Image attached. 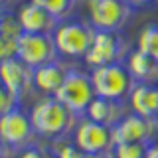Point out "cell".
<instances>
[{
  "label": "cell",
  "mask_w": 158,
  "mask_h": 158,
  "mask_svg": "<svg viewBox=\"0 0 158 158\" xmlns=\"http://www.w3.org/2000/svg\"><path fill=\"white\" fill-rule=\"evenodd\" d=\"M136 49H140L142 53L150 56L158 63V24H146L138 32Z\"/></svg>",
  "instance_id": "obj_19"
},
{
  "label": "cell",
  "mask_w": 158,
  "mask_h": 158,
  "mask_svg": "<svg viewBox=\"0 0 158 158\" xmlns=\"http://www.w3.org/2000/svg\"><path fill=\"white\" fill-rule=\"evenodd\" d=\"M26 65L36 69L49 61L59 59V52L56 48L52 34H28L24 32L18 40V56Z\"/></svg>",
  "instance_id": "obj_8"
},
{
  "label": "cell",
  "mask_w": 158,
  "mask_h": 158,
  "mask_svg": "<svg viewBox=\"0 0 158 158\" xmlns=\"http://www.w3.org/2000/svg\"><path fill=\"white\" fill-rule=\"evenodd\" d=\"M128 53V44L121 36V32H107V30H97L93 44L85 53V63L89 67H101V65H111V63H123L127 61Z\"/></svg>",
  "instance_id": "obj_4"
},
{
  "label": "cell",
  "mask_w": 158,
  "mask_h": 158,
  "mask_svg": "<svg viewBox=\"0 0 158 158\" xmlns=\"http://www.w3.org/2000/svg\"><path fill=\"white\" fill-rule=\"evenodd\" d=\"M127 115V107L125 101H113V99H105V97H95L91 101V105L87 107L85 115L91 121L103 123L107 127H115L125 118Z\"/></svg>",
  "instance_id": "obj_15"
},
{
  "label": "cell",
  "mask_w": 158,
  "mask_h": 158,
  "mask_svg": "<svg viewBox=\"0 0 158 158\" xmlns=\"http://www.w3.org/2000/svg\"><path fill=\"white\" fill-rule=\"evenodd\" d=\"M34 4H38V6L46 8L49 14H53L59 22L61 20H67L71 18L73 10L77 6V0H32Z\"/></svg>",
  "instance_id": "obj_20"
},
{
  "label": "cell",
  "mask_w": 158,
  "mask_h": 158,
  "mask_svg": "<svg viewBox=\"0 0 158 158\" xmlns=\"http://www.w3.org/2000/svg\"><path fill=\"white\" fill-rule=\"evenodd\" d=\"M30 118H32L34 131L38 136L46 138V140H53L59 136L73 135L81 117L73 113L67 105H63L59 99L44 97L32 107Z\"/></svg>",
  "instance_id": "obj_1"
},
{
  "label": "cell",
  "mask_w": 158,
  "mask_h": 158,
  "mask_svg": "<svg viewBox=\"0 0 158 158\" xmlns=\"http://www.w3.org/2000/svg\"><path fill=\"white\" fill-rule=\"evenodd\" d=\"M34 136H38V135L34 131L30 113H24L22 107L0 115V138H2V146H6L14 152H20L22 148L34 144Z\"/></svg>",
  "instance_id": "obj_7"
},
{
  "label": "cell",
  "mask_w": 158,
  "mask_h": 158,
  "mask_svg": "<svg viewBox=\"0 0 158 158\" xmlns=\"http://www.w3.org/2000/svg\"><path fill=\"white\" fill-rule=\"evenodd\" d=\"M18 20L22 24V30L28 34H53L59 20L49 14L46 8L34 4L32 0L18 8Z\"/></svg>",
  "instance_id": "obj_11"
},
{
  "label": "cell",
  "mask_w": 158,
  "mask_h": 158,
  "mask_svg": "<svg viewBox=\"0 0 158 158\" xmlns=\"http://www.w3.org/2000/svg\"><path fill=\"white\" fill-rule=\"evenodd\" d=\"M125 63L136 83H154L158 79V63L140 49H131Z\"/></svg>",
  "instance_id": "obj_17"
},
{
  "label": "cell",
  "mask_w": 158,
  "mask_h": 158,
  "mask_svg": "<svg viewBox=\"0 0 158 158\" xmlns=\"http://www.w3.org/2000/svg\"><path fill=\"white\" fill-rule=\"evenodd\" d=\"M132 12L135 8L127 0H87V20L95 30L121 32Z\"/></svg>",
  "instance_id": "obj_5"
},
{
  "label": "cell",
  "mask_w": 158,
  "mask_h": 158,
  "mask_svg": "<svg viewBox=\"0 0 158 158\" xmlns=\"http://www.w3.org/2000/svg\"><path fill=\"white\" fill-rule=\"evenodd\" d=\"M150 142H121L113 148L115 158H146L150 150Z\"/></svg>",
  "instance_id": "obj_21"
},
{
  "label": "cell",
  "mask_w": 158,
  "mask_h": 158,
  "mask_svg": "<svg viewBox=\"0 0 158 158\" xmlns=\"http://www.w3.org/2000/svg\"><path fill=\"white\" fill-rule=\"evenodd\" d=\"M14 2H18V0H0V6H2V10H10Z\"/></svg>",
  "instance_id": "obj_27"
},
{
  "label": "cell",
  "mask_w": 158,
  "mask_h": 158,
  "mask_svg": "<svg viewBox=\"0 0 158 158\" xmlns=\"http://www.w3.org/2000/svg\"><path fill=\"white\" fill-rule=\"evenodd\" d=\"M73 138L85 154H95V152H109L115 148V138H113V127H107L103 123L91 121L87 117H81L73 131Z\"/></svg>",
  "instance_id": "obj_9"
},
{
  "label": "cell",
  "mask_w": 158,
  "mask_h": 158,
  "mask_svg": "<svg viewBox=\"0 0 158 158\" xmlns=\"http://www.w3.org/2000/svg\"><path fill=\"white\" fill-rule=\"evenodd\" d=\"M158 136V117H140L136 113H127L118 125L113 127L115 144L121 142H150L154 144Z\"/></svg>",
  "instance_id": "obj_10"
},
{
  "label": "cell",
  "mask_w": 158,
  "mask_h": 158,
  "mask_svg": "<svg viewBox=\"0 0 158 158\" xmlns=\"http://www.w3.org/2000/svg\"><path fill=\"white\" fill-rule=\"evenodd\" d=\"M67 73H69V67L63 65L61 59L40 65L34 69V89L40 91L44 97H56V93L65 81Z\"/></svg>",
  "instance_id": "obj_13"
},
{
  "label": "cell",
  "mask_w": 158,
  "mask_h": 158,
  "mask_svg": "<svg viewBox=\"0 0 158 158\" xmlns=\"http://www.w3.org/2000/svg\"><path fill=\"white\" fill-rule=\"evenodd\" d=\"M127 103L131 113L140 117H158V87L152 83H135Z\"/></svg>",
  "instance_id": "obj_16"
},
{
  "label": "cell",
  "mask_w": 158,
  "mask_h": 158,
  "mask_svg": "<svg viewBox=\"0 0 158 158\" xmlns=\"http://www.w3.org/2000/svg\"><path fill=\"white\" fill-rule=\"evenodd\" d=\"M128 4H131L132 8H142V6H152V4H156L158 0H127Z\"/></svg>",
  "instance_id": "obj_24"
},
{
  "label": "cell",
  "mask_w": 158,
  "mask_h": 158,
  "mask_svg": "<svg viewBox=\"0 0 158 158\" xmlns=\"http://www.w3.org/2000/svg\"><path fill=\"white\" fill-rule=\"evenodd\" d=\"M97 93L91 81V73H85L81 69H69L63 85L56 93V99H59L63 105H67L79 117L85 115L87 107L91 105Z\"/></svg>",
  "instance_id": "obj_6"
},
{
  "label": "cell",
  "mask_w": 158,
  "mask_h": 158,
  "mask_svg": "<svg viewBox=\"0 0 158 158\" xmlns=\"http://www.w3.org/2000/svg\"><path fill=\"white\" fill-rule=\"evenodd\" d=\"M16 158H46V148H42L38 144H30L26 148H22Z\"/></svg>",
  "instance_id": "obj_23"
},
{
  "label": "cell",
  "mask_w": 158,
  "mask_h": 158,
  "mask_svg": "<svg viewBox=\"0 0 158 158\" xmlns=\"http://www.w3.org/2000/svg\"><path fill=\"white\" fill-rule=\"evenodd\" d=\"M0 77H2V85L10 87L12 91L20 93H28L34 87V69L26 65L20 57L12 59H2L0 63Z\"/></svg>",
  "instance_id": "obj_12"
},
{
  "label": "cell",
  "mask_w": 158,
  "mask_h": 158,
  "mask_svg": "<svg viewBox=\"0 0 158 158\" xmlns=\"http://www.w3.org/2000/svg\"><path fill=\"white\" fill-rule=\"evenodd\" d=\"M146 158H158V142H154V144L150 146V150H148Z\"/></svg>",
  "instance_id": "obj_26"
},
{
  "label": "cell",
  "mask_w": 158,
  "mask_h": 158,
  "mask_svg": "<svg viewBox=\"0 0 158 158\" xmlns=\"http://www.w3.org/2000/svg\"><path fill=\"white\" fill-rule=\"evenodd\" d=\"M156 87H158V85H156Z\"/></svg>",
  "instance_id": "obj_28"
},
{
  "label": "cell",
  "mask_w": 158,
  "mask_h": 158,
  "mask_svg": "<svg viewBox=\"0 0 158 158\" xmlns=\"http://www.w3.org/2000/svg\"><path fill=\"white\" fill-rule=\"evenodd\" d=\"M97 30L91 26L89 20L81 18H67L61 20L57 24V28L53 30V42L59 52V57H85L95 38Z\"/></svg>",
  "instance_id": "obj_2"
},
{
  "label": "cell",
  "mask_w": 158,
  "mask_h": 158,
  "mask_svg": "<svg viewBox=\"0 0 158 158\" xmlns=\"http://www.w3.org/2000/svg\"><path fill=\"white\" fill-rule=\"evenodd\" d=\"M20 101H22V95H20V93L12 91V89L6 87V85H2V89H0V115L18 109Z\"/></svg>",
  "instance_id": "obj_22"
},
{
  "label": "cell",
  "mask_w": 158,
  "mask_h": 158,
  "mask_svg": "<svg viewBox=\"0 0 158 158\" xmlns=\"http://www.w3.org/2000/svg\"><path fill=\"white\" fill-rule=\"evenodd\" d=\"M24 34L18 14L2 10L0 16V59H12L18 56V40Z\"/></svg>",
  "instance_id": "obj_14"
},
{
  "label": "cell",
  "mask_w": 158,
  "mask_h": 158,
  "mask_svg": "<svg viewBox=\"0 0 158 158\" xmlns=\"http://www.w3.org/2000/svg\"><path fill=\"white\" fill-rule=\"evenodd\" d=\"M85 158H115V156H113V150H109V152H95V154H85Z\"/></svg>",
  "instance_id": "obj_25"
},
{
  "label": "cell",
  "mask_w": 158,
  "mask_h": 158,
  "mask_svg": "<svg viewBox=\"0 0 158 158\" xmlns=\"http://www.w3.org/2000/svg\"><path fill=\"white\" fill-rule=\"evenodd\" d=\"M48 150L52 152L56 158H85V152L79 148V144L75 142L73 135L69 136H59L49 140Z\"/></svg>",
  "instance_id": "obj_18"
},
{
  "label": "cell",
  "mask_w": 158,
  "mask_h": 158,
  "mask_svg": "<svg viewBox=\"0 0 158 158\" xmlns=\"http://www.w3.org/2000/svg\"><path fill=\"white\" fill-rule=\"evenodd\" d=\"M89 73H91V81H93L97 97L113 99V101H125L127 103V99L136 83L132 79L125 61L93 67Z\"/></svg>",
  "instance_id": "obj_3"
}]
</instances>
